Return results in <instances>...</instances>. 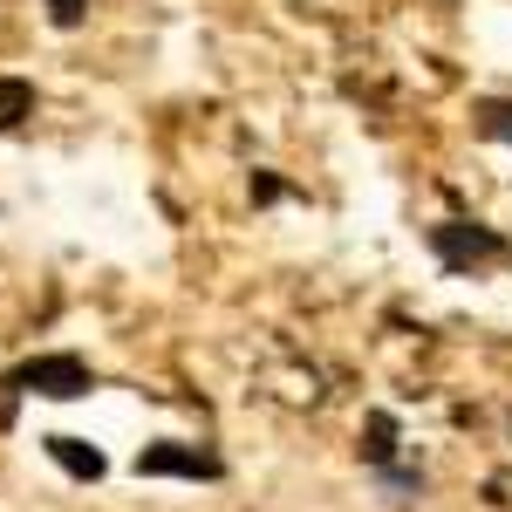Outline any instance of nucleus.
<instances>
[{"instance_id": "f257e3e1", "label": "nucleus", "mask_w": 512, "mask_h": 512, "mask_svg": "<svg viewBox=\"0 0 512 512\" xmlns=\"http://www.w3.org/2000/svg\"><path fill=\"white\" fill-rule=\"evenodd\" d=\"M14 396H55V403H76V396L96 390V376L82 369L76 355H35V362H21L14 376H0Z\"/></svg>"}, {"instance_id": "f03ea898", "label": "nucleus", "mask_w": 512, "mask_h": 512, "mask_svg": "<svg viewBox=\"0 0 512 512\" xmlns=\"http://www.w3.org/2000/svg\"><path fill=\"white\" fill-rule=\"evenodd\" d=\"M137 478H219V458L198 451V444H144Z\"/></svg>"}, {"instance_id": "7ed1b4c3", "label": "nucleus", "mask_w": 512, "mask_h": 512, "mask_svg": "<svg viewBox=\"0 0 512 512\" xmlns=\"http://www.w3.org/2000/svg\"><path fill=\"white\" fill-rule=\"evenodd\" d=\"M431 246L444 253V267H472V260H499V253H506L499 239H492V233H478V226H437Z\"/></svg>"}, {"instance_id": "20e7f679", "label": "nucleus", "mask_w": 512, "mask_h": 512, "mask_svg": "<svg viewBox=\"0 0 512 512\" xmlns=\"http://www.w3.org/2000/svg\"><path fill=\"white\" fill-rule=\"evenodd\" d=\"M48 458H55L69 478H103V451L82 444V437H48Z\"/></svg>"}, {"instance_id": "39448f33", "label": "nucleus", "mask_w": 512, "mask_h": 512, "mask_svg": "<svg viewBox=\"0 0 512 512\" xmlns=\"http://www.w3.org/2000/svg\"><path fill=\"white\" fill-rule=\"evenodd\" d=\"M28 117H35V82L0 76V130H21Z\"/></svg>"}, {"instance_id": "423d86ee", "label": "nucleus", "mask_w": 512, "mask_h": 512, "mask_svg": "<svg viewBox=\"0 0 512 512\" xmlns=\"http://www.w3.org/2000/svg\"><path fill=\"white\" fill-rule=\"evenodd\" d=\"M478 130H485L492 144H512V103H506V96H492V103H478Z\"/></svg>"}, {"instance_id": "0eeeda50", "label": "nucleus", "mask_w": 512, "mask_h": 512, "mask_svg": "<svg viewBox=\"0 0 512 512\" xmlns=\"http://www.w3.org/2000/svg\"><path fill=\"white\" fill-rule=\"evenodd\" d=\"M390 437H396V424H390V417H376V424H369V458H376V465L390 458Z\"/></svg>"}, {"instance_id": "6e6552de", "label": "nucleus", "mask_w": 512, "mask_h": 512, "mask_svg": "<svg viewBox=\"0 0 512 512\" xmlns=\"http://www.w3.org/2000/svg\"><path fill=\"white\" fill-rule=\"evenodd\" d=\"M82 7H89V0H48V21H55V28H76Z\"/></svg>"}]
</instances>
